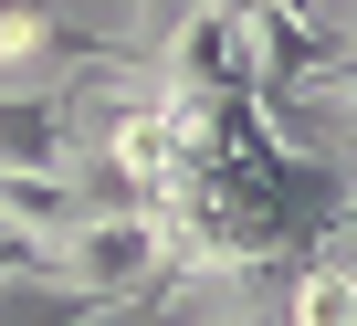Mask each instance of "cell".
<instances>
[{"label":"cell","mask_w":357,"mask_h":326,"mask_svg":"<svg viewBox=\"0 0 357 326\" xmlns=\"http://www.w3.org/2000/svg\"><path fill=\"white\" fill-rule=\"evenodd\" d=\"M95 43L63 22V0H0V95H63Z\"/></svg>","instance_id":"obj_1"},{"label":"cell","mask_w":357,"mask_h":326,"mask_svg":"<svg viewBox=\"0 0 357 326\" xmlns=\"http://www.w3.org/2000/svg\"><path fill=\"white\" fill-rule=\"evenodd\" d=\"M84 137L63 95H0V169H74Z\"/></svg>","instance_id":"obj_2"},{"label":"cell","mask_w":357,"mask_h":326,"mask_svg":"<svg viewBox=\"0 0 357 326\" xmlns=\"http://www.w3.org/2000/svg\"><path fill=\"white\" fill-rule=\"evenodd\" d=\"M284 326H357V263H305L284 295Z\"/></svg>","instance_id":"obj_3"},{"label":"cell","mask_w":357,"mask_h":326,"mask_svg":"<svg viewBox=\"0 0 357 326\" xmlns=\"http://www.w3.org/2000/svg\"><path fill=\"white\" fill-rule=\"evenodd\" d=\"M178 326H284V316H263V305H231V316H178Z\"/></svg>","instance_id":"obj_4"}]
</instances>
